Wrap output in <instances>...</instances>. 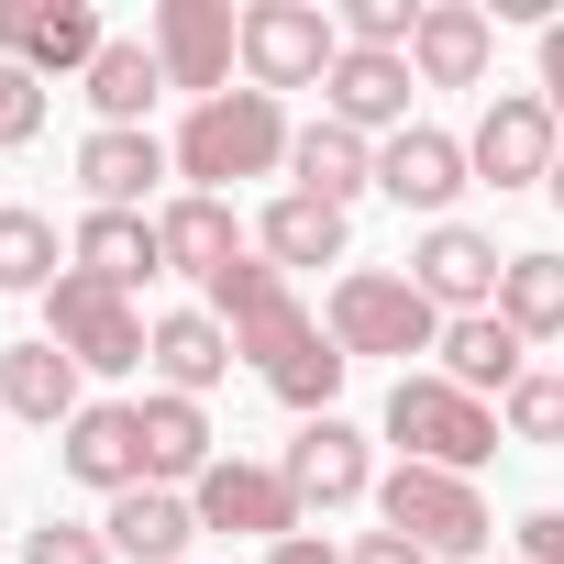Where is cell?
I'll return each mask as SVG.
<instances>
[{
    "label": "cell",
    "mask_w": 564,
    "mask_h": 564,
    "mask_svg": "<svg viewBox=\"0 0 564 564\" xmlns=\"http://www.w3.org/2000/svg\"><path fill=\"white\" fill-rule=\"evenodd\" d=\"M542 111L564 122V23H542Z\"/></svg>",
    "instance_id": "obj_35"
},
{
    "label": "cell",
    "mask_w": 564,
    "mask_h": 564,
    "mask_svg": "<svg viewBox=\"0 0 564 564\" xmlns=\"http://www.w3.org/2000/svg\"><path fill=\"white\" fill-rule=\"evenodd\" d=\"M100 542H111V553H133V564H188L199 509H188V498H166V487H122V498H111V520H100Z\"/></svg>",
    "instance_id": "obj_19"
},
{
    "label": "cell",
    "mask_w": 564,
    "mask_h": 564,
    "mask_svg": "<svg viewBox=\"0 0 564 564\" xmlns=\"http://www.w3.org/2000/svg\"><path fill=\"white\" fill-rule=\"evenodd\" d=\"M487 45H498L487 12H465V0H432L421 34H410V78H421V89H476V78H487Z\"/></svg>",
    "instance_id": "obj_16"
},
{
    "label": "cell",
    "mask_w": 564,
    "mask_h": 564,
    "mask_svg": "<svg viewBox=\"0 0 564 564\" xmlns=\"http://www.w3.org/2000/svg\"><path fill=\"white\" fill-rule=\"evenodd\" d=\"M155 177H166V144H155V133H89V144H78V188H89L100 210H133Z\"/></svg>",
    "instance_id": "obj_23"
},
{
    "label": "cell",
    "mask_w": 564,
    "mask_h": 564,
    "mask_svg": "<svg viewBox=\"0 0 564 564\" xmlns=\"http://www.w3.org/2000/svg\"><path fill=\"white\" fill-rule=\"evenodd\" d=\"M34 133H45V89L0 56V144H34Z\"/></svg>",
    "instance_id": "obj_32"
},
{
    "label": "cell",
    "mask_w": 564,
    "mask_h": 564,
    "mask_svg": "<svg viewBox=\"0 0 564 564\" xmlns=\"http://www.w3.org/2000/svg\"><path fill=\"white\" fill-rule=\"evenodd\" d=\"M509 432L520 443H564V377H520L509 388Z\"/></svg>",
    "instance_id": "obj_31"
},
{
    "label": "cell",
    "mask_w": 564,
    "mask_h": 564,
    "mask_svg": "<svg viewBox=\"0 0 564 564\" xmlns=\"http://www.w3.org/2000/svg\"><path fill=\"white\" fill-rule=\"evenodd\" d=\"M289 111H276L265 89H221V100H199L188 111V133H177V177H199V199H221L232 177H265V166H289Z\"/></svg>",
    "instance_id": "obj_2"
},
{
    "label": "cell",
    "mask_w": 564,
    "mask_h": 564,
    "mask_svg": "<svg viewBox=\"0 0 564 564\" xmlns=\"http://www.w3.org/2000/svg\"><path fill=\"white\" fill-rule=\"evenodd\" d=\"M520 564H564V509H542V520L520 531Z\"/></svg>",
    "instance_id": "obj_36"
},
{
    "label": "cell",
    "mask_w": 564,
    "mask_h": 564,
    "mask_svg": "<svg viewBox=\"0 0 564 564\" xmlns=\"http://www.w3.org/2000/svg\"><path fill=\"white\" fill-rule=\"evenodd\" d=\"M0 410L12 421H78L89 399H78V355L67 344H12L0 355Z\"/></svg>",
    "instance_id": "obj_20"
},
{
    "label": "cell",
    "mask_w": 564,
    "mask_h": 564,
    "mask_svg": "<svg viewBox=\"0 0 564 564\" xmlns=\"http://www.w3.org/2000/svg\"><path fill=\"white\" fill-rule=\"evenodd\" d=\"M333 344L344 355H421V344H443V311L410 276H344L333 289Z\"/></svg>",
    "instance_id": "obj_6"
},
{
    "label": "cell",
    "mask_w": 564,
    "mask_h": 564,
    "mask_svg": "<svg viewBox=\"0 0 564 564\" xmlns=\"http://www.w3.org/2000/svg\"><path fill=\"white\" fill-rule=\"evenodd\" d=\"M166 89V67H155V45H100V67H89V100H100V133H144V100Z\"/></svg>",
    "instance_id": "obj_28"
},
{
    "label": "cell",
    "mask_w": 564,
    "mask_h": 564,
    "mask_svg": "<svg viewBox=\"0 0 564 564\" xmlns=\"http://www.w3.org/2000/svg\"><path fill=\"white\" fill-rule=\"evenodd\" d=\"M265 564H344V553H333V542H311V531H300V542H276V553H265Z\"/></svg>",
    "instance_id": "obj_37"
},
{
    "label": "cell",
    "mask_w": 564,
    "mask_h": 564,
    "mask_svg": "<svg viewBox=\"0 0 564 564\" xmlns=\"http://www.w3.org/2000/svg\"><path fill=\"white\" fill-rule=\"evenodd\" d=\"M276 476L300 487V509H344V498H366V432L355 421H311Z\"/></svg>",
    "instance_id": "obj_17"
},
{
    "label": "cell",
    "mask_w": 564,
    "mask_h": 564,
    "mask_svg": "<svg viewBox=\"0 0 564 564\" xmlns=\"http://www.w3.org/2000/svg\"><path fill=\"white\" fill-rule=\"evenodd\" d=\"M232 56H243V12H232V0H166V12H155V67H166V89L221 100V89H232Z\"/></svg>",
    "instance_id": "obj_8"
},
{
    "label": "cell",
    "mask_w": 564,
    "mask_h": 564,
    "mask_svg": "<svg viewBox=\"0 0 564 564\" xmlns=\"http://www.w3.org/2000/svg\"><path fill=\"white\" fill-rule=\"evenodd\" d=\"M56 454H67L78 487H111V498H122V487H155V476H144V421H133L122 399H89V410L67 421Z\"/></svg>",
    "instance_id": "obj_14"
},
{
    "label": "cell",
    "mask_w": 564,
    "mask_h": 564,
    "mask_svg": "<svg viewBox=\"0 0 564 564\" xmlns=\"http://www.w3.org/2000/svg\"><path fill=\"white\" fill-rule=\"evenodd\" d=\"M155 254H166V276H199V289H221V276L243 265V221L221 210V199H166L155 210Z\"/></svg>",
    "instance_id": "obj_13"
},
{
    "label": "cell",
    "mask_w": 564,
    "mask_h": 564,
    "mask_svg": "<svg viewBox=\"0 0 564 564\" xmlns=\"http://www.w3.org/2000/svg\"><path fill=\"white\" fill-rule=\"evenodd\" d=\"M0 421H12V410H0Z\"/></svg>",
    "instance_id": "obj_39"
},
{
    "label": "cell",
    "mask_w": 564,
    "mask_h": 564,
    "mask_svg": "<svg viewBox=\"0 0 564 564\" xmlns=\"http://www.w3.org/2000/svg\"><path fill=\"white\" fill-rule=\"evenodd\" d=\"M0 289H56V221L45 210H0Z\"/></svg>",
    "instance_id": "obj_30"
},
{
    "label": "cell",
    "mask_w": 564,
    "mask_h": 564,
    "mask_svg": "<svg viewBox=\"0 0 564 564\" xmlns=\"http://www.w3.org/2000/svg\"><path fill=\"white\" fill-rule=\"evenodd\" d=\"M210 322L232 333V355H254V366H265V388L289 399V410L333 421V388H344V366H355V355H344V344L289 300V276H276V265H254V254H243L221 289H210Z\"/></svg>",
    "instance_id": "obj_1"
},
{
    "label": "cell",
    "mask_w": 564,
    "mask_h": 564,
    "mask_svg": "<svg viewBox=\"0 0 564 564\" xmlns=\"http://www.w3.org/2000/svg\"><path fill=\"white\" fill-rule=\"evenodd\" d=\"M188 509H199V531H254L265 553L300 542V487L276 476V465H210V476L188 487Z\"/></svg>",
    "instance_id": "obj_9"
},
{
    "label": "cell",
    "mask_w": 564,
    "mask_h": 564,
    "mask_svg": "<svg viewBox=\"0 0 564 564\" xmlns=\"http://www.w3.org/2000/svg\"><path fill=\"white\" fill-rule=\"evenodd\" d=\"M553 199H564V166H553Z\"/></svg>",
    "instance_id": "obj_38"
},
{
    "label": "cell",
    "mask_w": 564,
    "mask_h": 564,
    "mask_svg": "<svg viewBox=\"0 0 564 564\" xmlns=\"http://www.w3.org/2000/svg\"><path fill=\"white\" fill-rule=\"evenodd\" d=\"M377 509H388V531L421 542V553H476V542H487V498H476L465 476H443V465H399V476L377 487Z\"/></svg>",
    "instance_id": "obj_5"
},
{
    "label": "cell",
    "mask_w": 564,
    "mask_h": 564,
    "mask_svg": "<svg viewBox=\"0 0 564 564\" xmlns=\"http://www.w3.org/2000/svg\"><path fill=\"white\" fill-rule=\"evenodd\" d=\"M443 377H454L465 399H487V388L509 399L531 366H520V333H509L498 311H465V322H443Z\"/></svg>",
    "instance_id": "obj_22"
},
{
    "label": "cell",
    "mask_w": 564,
    "mask_h": 564,
    "mask_svg": "<svg viewBox=\"0 0 564 564\" xmlns=\"http://www.w3.org/2000/svg\"><path fill=\"white\" fill-rule=\"evenodd\" d=\"M322 89H333V122H344V133H377V122H399V133H410V56L344 45V67H333Z\"/></svg>",
    "instance_id": "obj_18"
},
{
    "label": "cell",
    "mask_w": 564,
    "mask_h": 564,
    "mask_svg": "<svg viewBox=\"0 0 564 564\" xmlns=\"http://www.w3.org/2000/svg\"><path fill=\"white\" fill-rule=\"evenodd\" d=\"M78 276H100V289H144V276H166V254H155V221L144 210H89L78 221Z\"/></svg>",
    "instance_id": "obj_21"
},
{
    "label": "cell",
    "mask_w": 564,
    "mask_h": 564,
    "mask_svg": "<svg viewBox=\"0 0 564 564\" xmlns=\"http://www.w3.org/2000/svg\"><path fill=\"white\" fill-rule=\"evenodd\" d=\"M0 45H12V67L23 78H56V67H100V12H89V0H0Z\"/></svg>",
    "instance_id": "obj_10"
},
{
    "label": "cell",
    "mask_w": 564,
    "mask_h": 564,
    "mask_svg": "<svg viewBox=\"0 0 564 564\" xmlns=\"http://www.w3.org/2000/svg\"><path fill=\"white\" fill-rule=\"evenodd\" d=\"M45 322H56L45 344H67L78 366H111V377H122V366H144V344H155V333L133 322V300H122V289H100V276H78V265L45 289Z\"/></svg>",
    "instance_id": "obj_7"
},
{
    "label": "cell",
    "mask_w": 564,
    "mask_h": 564,
    "mask_svg": "<svg viewBox=\"0 0 564 564\" xmlns=\"http://www.w3.org/2000/svg\"><path fill=\"white\" fill-rule=\"evenodd\" d=\"M476 166H465V144L454 133H432V122H410V133H388V155H377V188L399 199V210H454V188H465Z\"/></svg>",
    "instance_id": "obj_15"
},
{
    "label": "cell",
    "mask_w": 564,
    "mask_h": 564,
    "mask_svg": "<svg viewBox=\"0 0 564 564\" xmlns=\"http://www.w3.org/2000/svg\"><path fill=\"white\" fill-rule=\"evenodd\" d=\"M289 166H300V199H355V188H377V155H366V133H344V122H311L300 144H289Z\"/></svg>",
    "instance_id": "obj_25"
},
{
    "label": "cell",
    "mask_w": 564,
    "mask_h": 564,
    "mask_svg": "<svg viewBox=\"0 0 564 564\" xmlns=\"http://www.w3.org/2000/svg\"><path fill=\"white\" fill-rule=\"evenodd\" d=\"M254 243H265L276 265H344V210H333V199H300V188H289V199H276V210L254 221Z\"/></svg>",
    "instance_id": "obj_27"
},
{
    "label": "cell",
    "mask_w": 564,
    "mask_h": 564,
    "mask_svg": "<svg viewBox=\"0 0 564 564\" xmlns=\"http://www.w3.org/2000/svg\"><path fill=\"white\" fill-rule=\"evenodd\" d=\"M465 166H476L487 188H531V177H553V111H542V89H498L487 122L465 133Z\"/></svg>",
    "instance_id": "obj_11"
},
{
    "label": "cell",
    "mask_w": 564,
    "mask_h": 564,
    "mask_svg": "<svg viewBox=\"0 0 564 564\" xmlns=\"http://www.w3.org/2000/svg\"><path fill=\"white\" fill-rule=\"evenodd\" d=\"M23 564H111V542H100V531H78V520H45V531L23 542Z\"/></svg>",
    "instance_id": "obj_33"
},
{
    "label": "cell",
    "mask_w": 564,
    "mask_h": 564,
    "mask_svg": "<svg viewBox=\"0 0 564 564\" xmlns=\"http://www.w3.org/2000/svg\"><path fill=\"white\" fill-rule=\"evenodd\" d=\"M498 276H509V265H498V243H487V232H465V221H432V232H421V254H410V289H421L432 311H487V300H498Z\"/></svg>",
    "instance_id": "obj_12"
},
{
    "label": "cell",
    "mask_w": 564,
    "mask_h": 564,
    "mask_svg": "<svg viewBox=\"0 0 564 564\" xmlns=\"http://www.w3.org/2000/svg\"><path fill=\"white\" fill-rule=\"evenodd\" d=\"M498 322L531 344V333H564V254H509L498 276Z\"/></svg>",
    "instance_id": "obj_29"
},
{
    "label": "cell",
    "mask_w": 564,
    "mask_h": 564,
    "mask_svg": "<svg viewBox=\"0 0 564 564\" xmlns=\"http://www.w3.org/2000/svg\"><path fill=\"white\" fill-rule=\"evenodd\" d=\"M144 355L166 366V388H177V399H199V388H221V377H232V333H221L210 311H166Z\"/></svg>",
    "instance_id": "obj_24"
},
{
    "label": "cell",
    "mask_w": 564,
    "mask_h": 564,
    "mask_svg": "<svg viewBox=\"0 0 564 564\" xmlns=\"http://www.w3.org/2000/svg\"><path fill=\"white\" fill-rule=\"evenodd\" d=\"M388 443H399V465L476 476V465L498 454V421H487V399H465L454 377H399V388H388Z\"/></svg>",
    "instance_id": "obj_3"
},
{
    "label": "cell",
    "mask_w": 564,
    "mask_h": 564,
    "mask_svg": "<svg viewBox=\"0 0 564 564\" xmlns=\"http://www.w3.org/2000/svg\"><path fill=\"white\" fill-rule=\"evenodd\" d=\"M133 421H144V476H188V487L210 476V421H199V399L155 388V399H144Z\"/></svg>",
    "instance_id": "obj_26"
},
{
    "label": "cell",
    "mask_w": 564,
    "mask_h": 564,
    "mask_svg": "<svg viewBox=\"0 0 564 564\" xmlns=\"http://www.w3.org/2000/svg\"><path fill=\"white\" fill-rule=\"evenodd\" d=\"M344 564H432V553H421V542H399V531H366Z\"/></svg>",
    "instance_id": "obj_34"
},
{
    "label": "cell",
    "mask_w": 564,
    "mask_h": 564,
    "mask_svg": "<svg viewBox=\"0 0 564 564\" xmlns=\"http://www.w3.org/2000/svg\"><path fill=\"white\" fill-rule=\"evenodd\" d=\"M243 67H254L265 100L276 89H322L344 67V23L311 12V0H254V12H243Z\"/></svg>",
    "instance_id": "obj_4"
}]
</instances>
